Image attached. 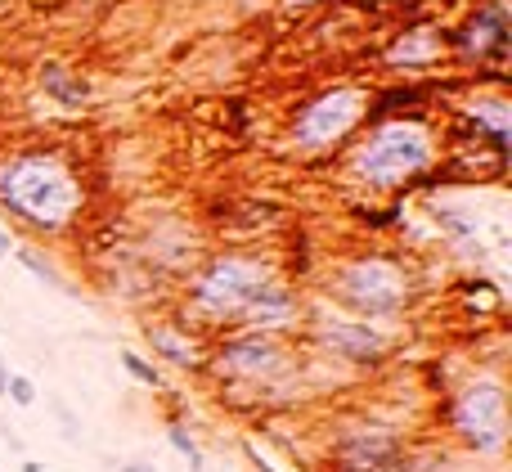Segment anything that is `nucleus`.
Wrapping results in <instances>:
<instances>
[{"label": "nucleus", "instance_id": "nucleus-1", "mask_svg": "<svg viewBox=\"0 0 512 472\" xmlns=\"http://www.w3.org/2000/svg\"><path fill=\"white\" fill-rule=\"evenodd\" d=\"M0 203L41 234H59L81 212V180L59 153H18L0 167Z\"/></svg>", "mask_w": 512, "mask_h": 472}, {"label": "nucleus", "instance_id": "nucleus-9", "mask_svg": "<svg viewBox=\"0 0 512 472\" xmlns=\"http://www.w3.org/2000/svg\"><path fill=\"white\" fill-rule=\"evenodd\" d=\"M292 315H297V293H288L283 284H261L248 302H243L239 320L261 324V329L270 333V329H279L283 320H292Z\"/></svg>", "mask_w": 512, "mask_h": 472}, {"label": "nucleus", "instance_id": "nucleus-4", "mask_svg": "<svg viewBox=\"0 0 512 472\" xmlns=\"http://www.w3.org/2000/svg\"><path fill=\"white\" fill-rule=\"evenodd\" d=\"M333 297L342 306H351L355 315H364V320L391 315V311H400V302H405V275L382 257H360V261L337 270Z\"/></svg>", "mask_w": 512, "mask_h": 472}, {"label": "nucleus", "instance_id": "nucleus-13", "mask_svg": "<svg viewBox=\"0 0 512 472\" xmlns=\"http://www.w3.org/2000/svg\"><path fill=\"white\" fill-rule=\"evenodd\" d=\"M18 261H23V266L32 270L36 279H45V284H50V288H63V275H59V270H54L50 261H45L36 248H18Z\"/></svg>", "mask_w": 512, "mask_h": 472}, {"label": "nucleus", "instance_id": "nucleus-11", "mask_svg": "<svg viewBox=\"0 0 512 472\" xmlns=\"http://www.w3.org/2000/svg\"><path fill=\"white\" fill-rule=\"evenodd\" d=\"M149 342L167 365H180V369H194L198 365V347L189 342V329H171V324H158L149 329Z\"/></svg>", "mask_w": 512, "mask_h": 472}, {"label": "nucleus", "instance_id": "nucleus-15", "mask_svg": "<svg viewBox=\"0 0 512 472\" xmlns=\"http://www.w3.org/2000/svg\"><path fill=\"white\" fill-rule=\"evenodd\" d=\"M122 365H126V374H131V378H140L144 387H162L158 365H149V360H144V356H135V351H122Z\"/></svg>", "mask_w": 512, "mask_h": 472}, {"label": "nucleus", "instance_id": "nucleus-16", "mask_svg": "<svg viewBox=\"0 0 512 472\" xmlns=\"http://www.w3.org/2000/svg\"><path fill=\"white\" fill-rule=\"evenodd\" d=\"M5 396H9L14 405H32V401H36V383H32V378H23V374H9Z\"/></svg>", "mask_w": 512, "mask_h": 472}, {"label": "nucleus", "instance_id": "nucleus-17", "mask_svg": "<svg viewBox=\"0 0 512 472\" xmlns=\"http://www.w3.org/2000/svg\"><path fill=\"white\" fill-rule=\"evenodd\" d=\"M9 248H14V243H9V230H0V261L9 257Z\"/></svg>", "mask_w": 512, "mask_h": 472}, {"label": "nucleus", "instance_id": "nucleus-3", "mask_svg": "<svg viewBox=\"0 0 512 472\" xmlns=\"http://www.w3.org/2000/svg\"><path fill=\"white\" fill-rule=\"evenodd\" d=\"M270 284V266L256 257H216L194 284V311L207 320H239L243 302Z\"/></svg>", "mask_w": 512, "mask_h": 472}, {"label": "nucleus", "instance_id": "nucleus-2", "mask_svg": "<svg viewBox=\"0 0 512 472\" xmlns=\"http://www.w3.org/2000/svg\"><path fill=\"white\" fill-rule=\"evenodd\" d=\"M427 162H432V135L423 122H382L351 153L355 176L378 189H400L418 171H427Z\"/></svg>", "mask_w": 512, "mask_h": 472}, {"label": "nucleus", "instance_id": "nucleus-7", "mask_svg": "<svg viewBox=\"0 0 512 472\" xmlns=\"http://www.w3.org/2000/svg\"><path fill=\"white\" fill-rule=\"evenodd\" d=\"M360 108H364V95L351 86H337V90H328V95H319L315 104L297 117V144H306V149H328V144H337L364 117Z\"/></svg>", "mask_w": 512, "mask_h": 472}, {"label": "nucleus", "instance_id": "nucleus-10", "mask_svg": "<svg viewBox=\"0 0 512 472\" xmlns=\"http://www.w3.org/2000/svg\"><path fill=\"white\" fill-rule=\"evenodd\" d=\"M319 338H324L342 360H355V365H369V360H378V351H382V338L369 329V324H328Z\"/></svg>", "mask_w": 512, "mask_h": 472}, {"label": "nucleus", "instance_id": "nucleus-18", "mask_svg": "<svg viewBox=\"0 0 512 472\" xmlns=\"http://www.w3.org/2000/svg\"><path fill=\"white\" fill-rule=\"evenodd\" d=\"M5 383H9V369L0 365V396H5Z\"/></svg>", "mask_w": 512, "mask_h": 472}, {"label": "nucleus", "instance_id": "nucleus-8", "mask_svg": "<svg viewBox=\"0 0 512 472\" xmlns=\"http://www.w3.org/2000/svg\"><path fill=\"white\" fill-rule=\"evenodd\" d=\"M337 472H400L405 446L391 428H355L333 446Z\"/></svg>", "mask_w": 512, "mask_h": 472}, {"label": "nucleus", "instance_id": "nucleus-5", "mask_svg": "<svg viewBox=\"0 0 512 472\" xmlns=\"http://www.w3.org/2000/svg\"><path fill=\"white\" fill-rule=\"evenodd\" d=\"M454 428H459V437L468 441L472 450H481V455H495V450H504L508 441V396L499 383H472L468 392L454 401Z\"/></svg>", "mask_w": 512, "mask_h": 472}, {"label": "nucleus", "instance_id": "nucleus-12", "mask_svg": "<svg viewBox=\"0 0 512 472\" xmlns=\"http://www.w3.org/2000/svg\"><path fill=\"white\" fill-rule=\"evenodd\" d=\"M41 90H45V95H54L59 104H72V108L90 99V86H86V81L72 77V72L59 68V63H45V68H41Z\"/></svg>", "mask_w": 512, "mask_h": 472}, {"label": "nucleus", "instance_id": "nucleus-19", "mask_svg": "<svg viewBox=\"0 0 512 472\" xmlns=\"http://www.w3.org/2000/svg\"><path fill=\"white\" fill-rule=\"evenodd\" d=\"M126 472H153L149 464H126Z\"/></svg>", "mask_w": 512, "mask_h": 472}, {"label": "nucleus", "instance_id": "nucleus-6", "mask_svg": "<svg viewBox=\"0 0 512 472\" xmlns=\"http://www.w3.org/2000/svg\"><path fill=\"white\" fill-rule=\"evenodd\" d=\"M288 369V351L274 333L256 329V333H243V338L225 342L216 351V374L221 378H239V383H270Z\"/></svg>", "mask_w": 512, "mask_h": 472}, {"label": "nucleus", "instance_id": "nucleus-14", "mask_svg": "<svg viewBox=\"0 0 512 472\" xmlns=\"http://www.w3.org/2000/svg\"><path fill=\"white\" fill-rule=\"evenodd\" d=\"M171 446H176L180 455L189 459V468H194V472H203V450H198V441L189 437V428H185V423H171Z\"/></svg>", "mask_w": 512, "mask_h": 472}]
</instances>
